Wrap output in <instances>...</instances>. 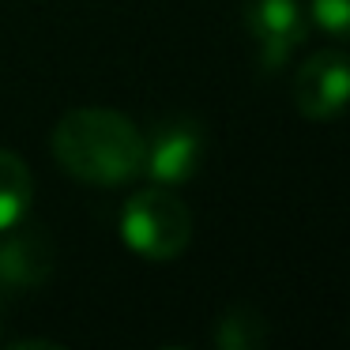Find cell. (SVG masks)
Returning a JSON list of instances; mask_svg holds the SVG:
<instances>
[{
  "mask_svg": "<svg viewBox=\"0 0 350 350\" xmlns=\"http://www.w3.org/2000/svg\"><path fill=\"white\" fill-rule=\"evenodd\" d=\"M53 159L76 181L124 185L144 174V132L117 109H72L53 129Z\"/></svg>",
  "mask_w": 350,
  "mask_h": 350,
  "instance_id": "6da1fadb",
  "label": "cell"
},
{
  "mask_svg": "<svg viewBox=\"0 0 350 350\" xmlns=\"http://www.w3.org/2000/svg\"><path fill=\"white\" fill-rule=\"evenodd\" d=\"M121 237L132 252L144 260L166 264L177 260L192 241V211L166 192L162 185L139 189L129 204L121 207Z\"/></svg>",
  "mask_w": 350,
  "mask_h": 350,
  "instance_id": "7a4b0ae2",
  "label": "cell"
},
{
  "mask_svg": "<svg viewBox=\"0 0 350 350\" xmlns=\"http://www.w3.org/2000/svg\"><path fill=\"white\" fill-rule=\"evenodd\" d=\"M207 154V136L192 117H166L154 124L151 136H144V170L154 185H181L196 177Z\"/></svg>",
  "mask_w": 350,
  "mask_h": 350,
  "instance_id": "3957f363",
  "label": "cell"
},
{
  "mask_svg": "<svg viewBox=\"0 0 350 350\" xmlns=\"http://www.w3.org/2000/svg\"><path fill=\"white\" fill-rule=\"evenodd\" d=\"M245 31L256 42L260 72H275L309 34V12L301 0H249Z\"/></svg>",
  "mask_w": 350,
  "mask_h": 350,
  "instance_id": "277c9868",
  "label": "cell"
},
{
  "mask_svg": "<svg viewBox=\"0 0 350 350\" xmlns=\"http://www.w3.org/2000/svg\"><path fill=\"white\" fill-rule=\"evenodd\" d=\"M294 106L309 121H332L350 106V53L320 49L294 79Z\"/></svg>",
  "mask_w": 350,
  "mask_h": 350,
  "instance_id": "5b68a950",
  "label": "cell"
},
{
  "mask_svg": "<svg viewBox=\"0 0 350 350\" xmlns=\"http://www.w3.org/2000/svg\"><path fill=\"white\" fill-rule=\"evenodd\" d=\"M53 271V241L42 226H12L0 237V297L34 290Z\"/></svg>",
  "mask_w": 350,
  "mask_h": 350,
  "instance_id": "8992f818",
  "label": "cell"
},
{
  "mask_svg": "<svg viewBox=\"0 0 350 350\" xmlns=\"http://www.w3.org/2000/svg\"><path fill=\"white\" fill-rule=\"evenodd\" d=\"M34 200V174L16 151L0 147V230H12L23 222Z\"/></svg>",
  "mask_w": 350,
  "mask_h": 350,
  "instance_id": "52a82bcc",
  "label": "cell"
},
{
  "mask_svg": "<svg viewBox=\"0 0 350 350\" xmlns=\"http://www.w3.org/2000/svg\"><path fill=\"white\" fill-rule=\"evenodd\" d=\"M215 342L226 350H260L267 342V320L249 305H234L215 324Z\"/></svg>",
  "mask_w": 350,
  "mask_h": 350,
  "instance_id": "ba28073f",
  "label": "cell"
},
{
  "mask_svg": "<svg viewBox=\"0 0 350 350\" xmlns=\"http://www.w3.org/2000/svg\"><path fill=\"white\" fill-rule=\"evenodd\" d=\"M309 16L327 34L350 38V0H309Z\"/></svg>",
  "mask_w": 350,
  "mask_h": 350,
  "instance_id": "9c48e42d",
  "label": "cell"
}]
</instances>
